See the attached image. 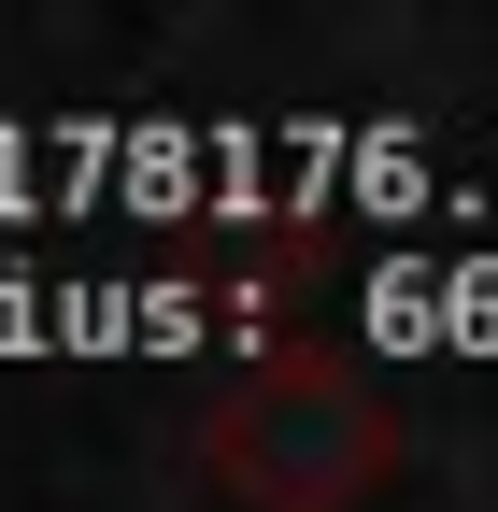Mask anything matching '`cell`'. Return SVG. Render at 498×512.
I'll use <instances>...</instances> for the list:
<instances>
[{
	"mask_svg": "<svg viewBox=\"0 0 498 512\" xmlns=\"http://www.w3.org/2000/svg\"><path fill=\"white\" fill-rule=\"evenodd\" d=\"M200 328V299L185 285H43V271H0V342H185Z\"/></svg>",
	"mask_w": 498,
	"mask_h": 512,
	"instance_id": "obj_1",
	"label": "cell"
}]
</instances>
